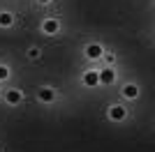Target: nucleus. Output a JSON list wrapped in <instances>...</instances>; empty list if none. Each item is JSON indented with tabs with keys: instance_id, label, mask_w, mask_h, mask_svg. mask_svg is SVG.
<instances>
[{
	"instance_id": "1",
	"label": "nucleus",
	"mask_w": 155,
	"mask_h": 152,
	"mask_svg": "<svg viewBox=\"0 0 155 152\" xmlns=\"http://www.w3.org/2000/svg\"><path fill=\"white\" fill-rule=\"evenodd\" d=\"M97 76H100V83H114L116 81V74H114L111 69H104L102 74H97Z\"/></svg>"
},
{
	"instance_id": "2",
	"label": "nucleus",
	"mask_w": 155,
	"mask_h": 152,
	"mask_svg": "<svg viewBox=\"0 0 155 152\" xmlns=\"http://www.w3.org/2000/svg\"><path fill=\"white\" fill-rule=\"evenodd\" d=\"M84 83H86V85H91V88H93V85H97V83H100V76H97L95 71H88V74L84 76Z\"/></svg>"
},
{
	"instance_id": "3",
	"label": "nucleus",
	"mask_w": 155,
	"mask_h": 152,
	"mask_svg": "<svg viewBox=\"0 0 155 152\" xmlns=\"http://www.w3.org/2000/svg\"><path fill=\"white\" fill-rule=\"evenodd\" d=\"M86 55H88V58H100V55H102V49H100L97 44H91L88 49H86Z\"/></svg>"
},
{
	"instance_id": "4",
	"label": "nucleus",
	"mask_w": 155,
	"mask_h": 152,
	"mask_svg": "<svg viewBox=\"0 0 155 152\" xmlns=\"http://www.w3.org/2000/svg\"><path fill=\"white\" fill-rule=\"evenodd\" d=\"M109 118H114V120H123V118H125V111L120 106H114L109 111Z\"/></svg>"
},
{
	"instance_id": "5",
	"label": "nucleus",
	"mask_w": 155,
	"mask_h": 152,
	"mask_svg": "<svg viewBox=\"0 0 155 152\" xmlns=\"http://www.w3.org/2000/svg\"><path fill=\"white\" fill-rule=\"evenodd\" d=\"M7 101H9V104H19L21 101V92L19 90H9V92H7Z\"/></svg>"
},
{
	"instance_id": "6",
	"label": "nucleus",
	"mask_w": 155,
	"mask_h": 152,
	"mask_svg": "<svg viewBox=\"0 0 155 152\" xmlns=\"http://www.w3.org/2000/svg\"><path fill=\"white\" fill-rule=\"evenodd\" d=\"M58 30V21H44V32H49V35H51V32H56Z\"/></svg>"
},
{
	"instance_id": "7",
	"label": "nucleus",
	"mask_w": 155,
	"mask_h": 152,
	"mask_svg": "<svg viewBox=\"0 0 155 152\" xmlns=\"http://www.w3.org/2000/svg\"><path fill=\"white\" fill-rule=\"evenodd\" d=\"M39 99H42V101H51L53 99V90L42 88V90H39Z\"/></svg>"
},
{
	"instance_id": "8",
	"label": "nucleus",
	"mask_w": 155,
	"mask_h": 152,
	"mask_svg": "<svg viewBox=\"0 0 155 152\" xmlns=\"http://www.w3.org/2000/svg\"><path fill=\"white\" fill-rule=\"evenodd\" d=\"M123 95H125V97H130V99H132V97H137V85H125Z\"/></svg>"
},
{
	"instance_id": "9",
	"label": "nucleus",
	"mask_w": 155,
	"mask_h": 152,
	"mask_svg": "<svg viewBox=\"0 0 155 152\" xmlns=\"http://www.w3.org/2000/svg\"><path fill=\"white\" fill-rule=\"evenodd\" d=\"M0 25H12V16H9V14H0Z\"/></svg>"
},
{
	"instance_id": "10",
	"label": "nucleus",
	"mask_w": 155,
	"mask_h": 152,
	"mask_svg": "<svg viewBox=\"0 0 155 152\" xmlns=\"http://www.w3.org/2000/svg\"><path fill=\"white\" fill-rule=\"evenodd\" d=\"M7 74H9V71H7V67H0V78H7Z\"/></svg>"
},
{
	"instance_id": "11",
	"label": "nucleus",
	"mask_w": 155,
	"mask_h": 152,
	"mask_svg": "<svg viewBox=\"0 0 155 152\" xmlns=\"http://www.w3.org/2000/svg\"><path fill=\"white\" fill-rule=\"evenodd\" d=\"M28 55H30V58H37V55H39V51H37V49H30V53H28Z\"/></svg>"
},
{
	"instance_id": "12",
	"label": "nucleus",
	"mask_w": 155,
	"mask_h": 152,
	"mask_svg": "<svg viewBox=\"0 0 155 152\" xmlns=\"http://www.w3.org/2000/svg\"><path fill=\"white\" fill-rule=\"evenodd\" d=\"M39 2H49V0H39Z\"/></svg>"
}]
</instances>
